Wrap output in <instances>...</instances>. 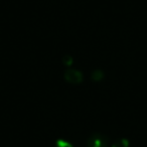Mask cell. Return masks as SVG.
I'll return each instance as SVG.
<instances>
[{"label":"cell","mask_w":147,"mask_h":147,"mask_svg":"<svg viewBox=\"0 0 147 147\" xmlns=\"http://www.w3.org/2000/svg\"><path fill=\"white\" fill-rule=\"evenodd\" d=\"M55 147H74V145L67 140H63V139H57V142H55Z\"/></svg>","instance_id":"4"},{"label":"cell","mask_w":147,"mask_h":147,"mask_svg":"<svg viewBox=\"0 0 147 147\" xmlns=\"http://www.w3.org/2000/svg\"><path fill=\"white\" fill-rule=\"evenodd\" d=\"M63 78L65 79L67 82L71 83V84H80L83 81V74L76 69H67L63 74Z\"/></svg>","instance_id":"2"},{"label":"cell","mask_w":147,"mask_h":147,"mask_svg":"<svg viewBox=\"0 0 147 147\" xmlns=\"http://www.w3.org/2000/svg\"><path fill=\"white\" fill-rule=\"evenodd\" d=\"M87 147H108V139L101 134H93L87 141Z\"/></svg>","instance_id":"1"},{"label":"cell","mask_w":147,"mask_h":147,"mask_svg":"<svg viewBox=\"0 0 147 147\" xmlns=\"http://www.w3.org/2000/svg\"><path fill=\"white\" fill-rule=\"evenodd\" d=\"M112 147H129V141L127 139H119L113 143Z\"/></svg>","instance_id":"3"}]
</instances>
